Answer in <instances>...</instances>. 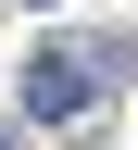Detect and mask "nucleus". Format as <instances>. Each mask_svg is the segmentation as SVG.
Wrapping results in <instances>:
<instances>
[{
    "mask_svg": "<svg viewBox=\"0 0 138 150\" xmlns=\"http://www.w3.org/2000/svg\"><path fill=\"white\" fill-rule=\"evenodd\" d=\"M126 75H138L126 38H50V50H25V125H88L101 88H126Z\"/></svg>",
    "mask_w": 138,
    "mask_h": 150,
    "instance_id": "f257e3e1",
    "label": "nucleus"
},
{
    "mask_svg": "<svg viewBox=\"0 0 138 150\" xmlns=\"http://www.w3.org/2000/svg\"><path fill=\"white\" fill-rule=\"evenodd\" d=\"M0 150H25V138H13V125H0Z\"/></svg>",
    "mask_w": 138,
    "mask_h": 150,
    "instance_id": "f03ea898",
    "label": "nucleus"
},
{
    "mask_svg": "<svg viewBox=\"0 0 138 150\" xmlns=\"http://www.w3.org/2000/svg\"><path fill=\"white\" fill-rule=\"evenodd\" d=\"M25 13H50V0H25Z\"/></svg>",
    "mask_w": 138,
    "mask_h": 150,
    "instance_id": "7ed1b4c3",
    "label": "nucleus"
}]
</instances>
